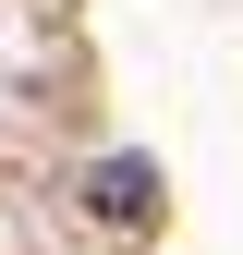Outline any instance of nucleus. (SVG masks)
<instances>
[{"instance_id":"obj_1","label":"nucleus","mask_w":243,"mask_h":255,"mask_svg":"<svg viewBox=\"0 0 243 255\" xmlns=\"http://www.w3.org/2000/svg\"><path fill=\"white\" fill-rule=\"evenodd\" d=\"M85 207H110V219H146L158 195H146V158H110V170H85Z\"/></svg>"}]
</instances>
